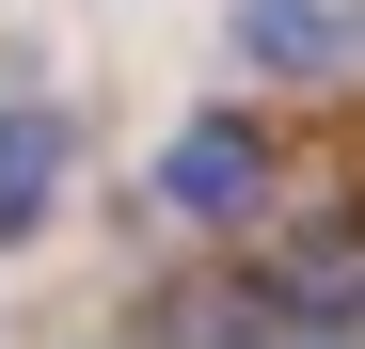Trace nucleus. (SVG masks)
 Wrapping results in <instances>:
<instances>
[{
	"label": "nucleus",
	"instance_id": "f257e3e1",
	"mask_svg": "<svg viewBox=\"0 0 365 349\" xmlns=\"http://www.w3.org/2000/svg\"><path fill=\"white\" fill-rule=\"evenodd\" d=\"M159 207L175 222H255L270 207V127L255 111H191V127L159 143Z\"/></svg>",
	"mask_w": 365,
	"mask_h": 349
},
{
	"label": "nucleus",
	"instance_id": "20e7f679",
	"mask_svg": "<svg viewBox=\"0 0 365 349\" xmlns=\"http://www.w3.org/2000/svg\"><path fill=\"white\" fill-rule=\"evenodd\" d=\"M255 349H349V318H286V333H255Z\"/></svg>",
	"mask_w": 365,
	"mask_h": 349
},
{
	"label": "nucleus",
	"instance_id": "f03ea898",
	"mask_svg": "<svg viewBox=\"0 0 365 349\" xmlns=\"http://www.w3.org/2000/svg\"><path fill=\"white\" fill-rule=\"evenodd\" d=\"M349 48H365V0H238V64L270 80H349Z\"/></svg>",
	"mask_w": 365,
	"mask_h": 349
},
{
	"label": "nucleus",
	"instance_id": "7ed1b4c3",
	"mask_svg": "<svg viewBox=\"0 0 365 349\" xmlns=\"http://www.w3.org/2000/svg\"><path fill=\"white\" fill-rule=\"evenodd\" d=\"M48 174H64V127H48V111H0V239L48 222Z\"/></svg>",
	"mask_w": 365,
	"mask_h": 349
}]
</instances>
